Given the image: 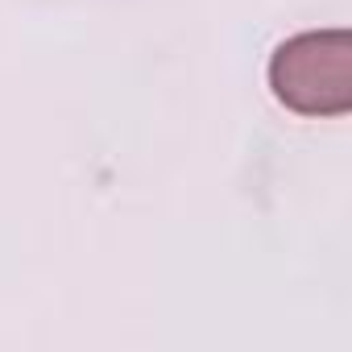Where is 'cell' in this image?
Returning <instances> with one entry per match:
<instances>
[{"mask_svg": "<svg viewBox=\"0 0 352 352\" xmlns=\"http://www.w3.org/2000/svg\"><path fill=\"white\" fill-rule=\"evenodd\" d=\"M270 91L298 116H344L352 108L348 30H307L286 38L270 58Z\"/></svg>", "mask_w": 352, "mask_h": 352, "instance_id": "6da1fadb", "label": "cell"}]
</instances>
